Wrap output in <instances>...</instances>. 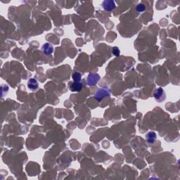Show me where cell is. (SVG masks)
<instances>
[{"label":"cell","mask_w":180,"mask_h":180,"mask_svg":"<svg viewBox=\"0 0 180 180\" xmlns=\"http://www.w3.org/2000/svg\"><path fill=\"white\" fill-rule=\"evenodd\" d=\"M110 92L108 89H99L94 94V97L97 100L101 101L106 97H110Z\"/></svg>","instance_id":"6da1fadb"},{"label":"cell","mask_w":180,"mask_h":180,"mask_svg":"<svg viewBox=\"0 0 180 180\" xmlns=\"http://www.w3.org/2000/svg\"><path fill=\"white\" fill-rule=\"evenodd\" d=\"M153 97H154L155 101H158V102H162V101H163L166 98L165 92L163 89L161 87L156 89L154 93H153Z\"/></svg>","instance_id":"7a4b0ae2"},{"label":"cell","mask_w":180,"mask_h":180,"mask_svg":"<svg viewBox=\"0 0 180 180\" xmlns=\"http://www.w3.org/2000/svg\"><path fill=\"white\" fill-rule=\"evenodd\" d=\"M100 80V76L97 73H90L87 79V84L90 86H94Z\"/></svg>","instance_id":"3957f363"},{"label":"cell","mask_w":180,"mask_h":180,"mask_svg":"<svg viewBox=\"0 0 180 180\" xmlns=\"http://www.w3.org/2000/svg\"><path fill=\"white\" fill-rule=\"evenodd\" d=\"M102 6L104 10L107 11H111L116 8V4L112 0H105L103 2Z\"/></svg>","instance_id":"277c9868"},{"label":"cell","mask_w":180,"mask_h":180,"mask_svg":"<svg viewBox=\"0 0 180 180\" xmlns=\"http://www.w3.org/2000/svg\"><path fill=\"white\" fill-rule=\"evenodd\" d=\"M42 51L44 55H50L54 51V47L49 43H45L42 47Z\"/></svg>","instance_id":"5b68a950"},{"label":"cell","mask_w":180,"mask_h":180,"mask_svg":"<svg viewBox=\"0 0 180 180\" xmlns=\"http://www.w3.org/2000/svg\"><path fill=\"white\" fill-rule=\"evenodd\" d=\"M27 86L29 90L31 91H35L38 90L39 87V84L36 79H34V78H30V79L28 80Z\"/></svg>","instance_id":"8992f818"},{"label":"cell","mask_w":180,"mask_h":180,"mask_svg":"<svg viewBox=\"0 0 180 180\" xmlns=\"http://www.w3.org/2000/svg\"><path fill=\"white\" fill-rule=\"evenodd\" d=\"M69 89L71 92H80L82 89V84L81 82H70Z\"/></svg>","instance_id":"52a82bcc"},{"label":"cell","mask_w":180,"mask_h":180,"mask_svg":"<svg viewBox=\"0 0 180 180\" xmlns=\"http://www.w3.org/2000/svg\"><path fill=\"white\" fill-rule=\"evenodd\" d=\"M146 139L149 144H153L156 139V134L154 132H149L146 134Z\"/></svg>","instance_id":"ba28073f"},{"label":"cell","mask_w":180,"mask_h":180,"mask_svg":"<svg viewBox=\"0 0 180 180\" xmlns=\"http://www.w3.org/2000/svg\"><path fill=\"white\" fill-rule=\"evenodd\" d=\"M73 81L76 82H80L82 80V75L79 72H74L72 75Z\"/></svg>","instance_id":"9c48e42d"},{"label":"cell","mask_w":180,"mask_h":180,"mask_svg":"<svg viewBox=\"0 0 180 180\" xmlns=\"http://www.w3.org/2000/svg\"><path fill=\"white\" fill-rule=\"evenodd\" d=\"M145 8H146V7H145L144 4H142V3H140L139 4L137 5V7H136V9H137V11L139 12H143L144 11Z\"/></svg>","instance_id":"30bf717a"},{"label":"cell","mask_w":180,"mask_h":180,"mask_svg":"<svg viewBox=\"0 0 180 180\" xmlns=\"http://www.w3.org/2000/svg\"><path fill=\"white\" fill-rule=\"evenodd\" d=\"M112 52H113V54H114L115 56H119L120 55V49H119L118 47H113V49H112Z\"/></svg>","instance_id":"8fae6325"}]
</instances>
